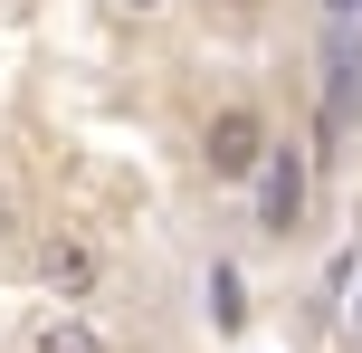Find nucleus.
<instances>
[{"label": "nucleus", "mask_w": 362, "mask_h": 353, "mask_svg": "<svg viewBox=\"0 0 362 353\" xmlns=\"http://www.w3.org/2000/svg\"><path fill=\"white\" fill-rule=\"evenodd\" d=\"M38 267H48V287H57L67 306L95 287V248H86V239H48V258H38Z\"/></svg>", "instance_id": "obj_3"}, {"label": "nucleus", "mask_w": 362, "mask_h": 353, "mask_svg": "<svg viewBox=\"0 0 362 353\" xmlns=\"http://www.w3.org/2000/svg\"><path fill=\"white\" fill-rule=\"evenodd\" d=\"M38 353H115V344H105V335H95V325H86V316H67V306H57V316H48V325H38Z\"/></svg>", "instance_id": "obj_5"}, {"label": "nucleus", "mask_w": 362, "mask_h": 353, "mask_svg": "<svg viewBox=\"0 0 362 353\" xmlns=\"http://www.w3.org/2000/svg\"><path fill=\"white\" fill-rule=\"evenodd\" d=\"M305 191H315L305 153L276 144L267 163H257V229H267V239H296V229H305Z\"/></svg>", "instance_id": "obj_2"}, {"label": "nucleus", "mask_w": 362, "mask_h": 353, "mask_svg": "<svg viewBox=\"0 0 362 353\" xmlns=\"http://www.w3.org/2000/svg\"><path fill=\"white\" fill-rule=\"evenodd\" d=\"M325 19H362V0H325Z\"/></svg>", "instance_id": "obj_8"}, {"label": "nucleus", "mask_w": 362, "mask_h": 353, "mask_svg": "<svg viewBox=\"0 0 362 353\" xmlns=\"http://www.w3.org/2000/svg\"><path fill=\"white\" fill-rule=\"evenodd\" d=\"M267 115L257 105H219L210 134H200V163H210V182H257V163H267Z\"/></svg>", "instance_id": "obj_1"}, {"label": "nucleus", "mask_w": 362, "mask_h": 353, "mask_svg": "<svg viewBox=\"0 0 362 353\" xmlns=\"http://www.w3.org/2000/svg\"><path fill=\"white\" fill-rule=\"evenodd\" d=\"M210 316H219V325H238V316H248V306H238V277H229V267L210 277Z\"/></svg>", "instance_id": "obj_6"}, {"label": "nucleus", "mask_w": 362, "mask_h": 353, "mask_svg": "<svg viewBox=\"0 0 362 353\" xmlns=\"http://www.w3.org/2000/svg\"><path fill=\"white\" fill-rule=\"evenodd\" d=\"M353 105H362V57H353V48H334V86H325V134H344V125H353Z\"/></svg>", "instance_id": "obj_4"}, {"label": "nucleus", "mask_w": 362, "mask_h": 353, "mask_svg": "<svg viewBox=\"0 0 362 353\" xmlns=\"http://www.w3.org/2000/svg\"><path fill=\"white\" fill-rule=\"evenodd\" d=\"M229 10H257V0H229Z\"/></svg>", "instance_id": "obj_10"}, {"label": "nucleus", "mask_w": 362, "mask_h": 353, "mask_svg": "<svg viewBox=\"0 0 362 353\" xmlns=\"http://www.w3.org/2000/svg\"><path fill=\"white\" fill-rule=\"evenodd\" d=\"M344 344L362 353V267H353V277H344Z\"/></svg>", "instance_id": "obj_7"}, {"label": "nucleus", "mask_w": 362, "mask_h": 353, "mask_svg": "<svg viewBox=\"0 0 362 353\" xmlns=\"http://www.w3.org/2000/svg\"><path fill=\"white\" fill-rule=\"evenodd\" d=\"M124 10H163V0H124Z\"/></svg>", "instance_id": "obj_9"}]
</instances>
